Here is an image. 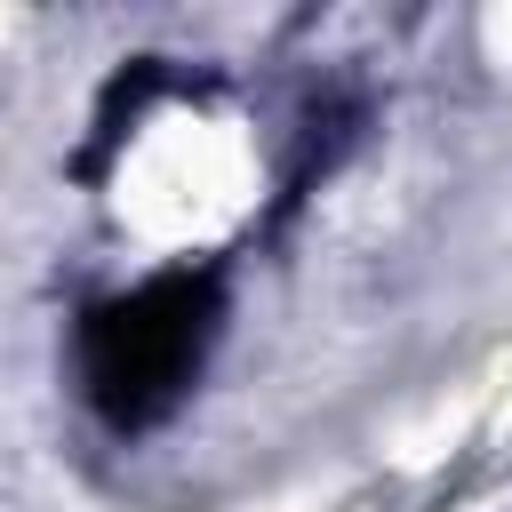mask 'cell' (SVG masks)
I'll use <instances>...</instances> for the list:
<instances>
[{
    "label": "cell",
    "mask_w": 512,
    "mask_h": 512,
    "mask_svg": "<svg viewBox=\"0 0 512 512\" xmlns=\"http://www.w3.org/2000/svg\"><path fill=\"white\" fill-rule=\"evenodd\" d=\"M208 328H216V288L192 280V272H160V280H144L128 296L96 304L88 328H80V384H88V400L112 424L160 416L192 384Z\"/></svg>",
    "instance_id": "obj_1"
}]
</instances>
